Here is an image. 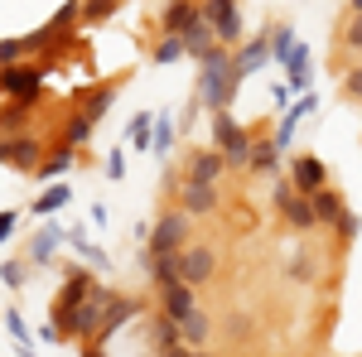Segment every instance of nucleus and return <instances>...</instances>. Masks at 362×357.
Listing matches in <instances>:
<instances>
[{
	"mask_svg": "<svg viewBox=\"0 0 362 357\" xmlns=\"http://www.w3.org/2000/svg\"><path fill=\"white\" fill-rule=\"evenodd\" d=\"M198 107L208 111H227L232 107V97H237V87H242V73H237V63H232V49L227 44H213L208 54L198 58Z\"/></svg>",
	"mask_w": 362,
	"mask_h": 357,
	"instance_id": "f257e3e1",
	"label": "nucleus"
},
{
	"mask_svg": "<svg viewBox=\"0 0 362 357\" xmlns=\"http://www.w3.org/2000/svg\"><path fill=\"white\" fill-rule=\"evenodd\" d=\"M213 150L227 160V169H247L251 160V131L242 121H232L227 111H213Z\"/></svg>",
	"mask_w": 362,
	"mask_h": 357,
	"instance_id": "f03ea898",
	"label": "nucleus"
},
{
	"mask_svg": "<svg viewBox=\"0 0 362 357\" xmlns=\"http://www.w3.org/2000/svg\"><path fill=\"white\" fill-rule=\"evenodd\" d=\"M189 232H194V218L174 203L155 218V232H150V256H179L189 247Z\"/></svg>",
	"mask_w": 362,
	"mask_h": 357,
	"instance_id": "7ed1b4c3",
	"label": "nucleus"
},
{
	"mask_svg": "<svg viewBox=\"0 0 362 357\" xmlns=\"http://www.w3.org/2000/svg\"><path fill=\"white\" fill-rule=\"evenodd\" d=\"M44 68L39 63H5L0 68V97H15V102H39V92H44Z\"/></svg>",
	"mask_w": 362,
	"mask_h": 357,
	"instance_id": "20e7f679",
	"label": "nucleus"
},
{
	"mask_svg": "<svg viewBox=\"0 0 362 357\" xmlns=\"http://www.w3.org/2000/svg\"><path fill=\"white\" fill-rule=\"evenodd\" d=\"M112 300H116V295L107 290V285H92L87 300L73 309V319L63 324V338H83V343H87V338L97 333V324H102V314H107V304H112Z\"/></svg>",
	"mask_w": 362,
	"mask_h": 357,
	"instance_id": "39448f33",
	"label": "nucleus"
},
{
	"mask_svg": "<svg viewBox=\"0 0 362 357\" xmlns=\"http://www.w3.org/2000/svg\"><path fill=\"white\" fill-rule=\"evenodd\" d=\"M203 10V20L213 25V34H218V44H227V49H237L247 34H242V10H237V0H203L198 5Z\"/></svg>",
	"mask_w": 362,
	"mask_h": 357,
	"instance_id": "423d86ee",
	"label": "nucleus"
},
{
	"mask_svg": "<svg viewBox=\"0 0 362 357\" xmlns=\"http://www.w3.org/2000/svg\"><path fill=\"white\" fill-rule=\"evenodd\" d=\"M174 271H179L184 285L203 290V285L218 275V251H213V247H184L179 256H174Z\"/></svg>",
	"mask_w": 362,
	"mask_h": 357,
	"instance_id": "0eeeda50",
	"label": "nucleus"
},
{
	"mask_svg": "<svg viewBox=\"0 0 362 357\" xmlns=\"http://www.w3.org/2000/svg\"><path fill=\"white\" fill-rule=\"evenodd\" d=\"M174 198H179V208H184L189 218H208V213H218V203H223L218 184H194V179H179Z\"/></svg>",
	"mask_w": 362,
	"mask_h": 357,
	"instance_id": "6e6552de",
	"label": "nucleus"
},
{
	"mask_svg": "<svg viewBox=\"0 0 362 357\" xmlns=\"http://www.w3.org/2000/svg\"><path fill=\"white\" fill-rule=\"evenodd\" d=\"M39 160H44V145H39V136H34V131L5 136V165H10V169L34 174V169H39Z\"/></svg>",
	"mask_w": 362,
	"mask_h": 357,
	"instance_id": "1a4fd4ad",
	"label": "nucleus"
},
{
	"mask_svg": "<svg viewBox=\"0 0 362 357\" xmlns=\"http://www.w3.org/2000/svg\"><path fill=\"white\" fill-rule=\"evenodd\" d=\"M194 309H198V290H194V285H184V280H169V285H160V314H165V319L184 324Z\"/></svg>",
	"mask_w": 362,
	"mask_h": 357,
	"instance_id": "9d476101",
	"label": "nucleus"
},
{
	"mask_svg": "<svg viewBox=\"0 0 362 357\" xmlns=\"http://www.w3.org/2000/svg\"><path fill=\"white\" fill-rule=\"evenodd\" d=\"M290 184L300 193H314V189L329 184V169H324L319 155H295V160H290Z\"/></svg>",
	"mask_w": 362,
	"mask_h": 357,
	"instance_id": "9b49d317",
	"label": "nucleus"
},
{
	"mask_svg": "<svg viewBox=\"0 0 362 357\" xmlns=\"http://www.w3.org/2000/svg\"><path fill=\"white\" fill-rule=\"evenodd\" d=\"M136 314H140V304H136V300H112V304H107V314H102V324H97V333H92L87 343L107 348V338H112V333L121 329V324H131Z\"/></svg>",
	"mask_w": 362,
	"mask_h": 357,
	"instance_id": "f8f14e48",
	"label": "nucleus"
},
{
	"mask_svg": "<svg viewBox=\"0 0 362 357\" xmlns=\"http://www.w3.org/2000/svg\"><path fill=\"white\" fill-rule=\"evenodd\" d=\"M223 174H227V160L218 150H194L189 165H184V179H194V184H218Z\"/></svg>",
	"mask_w": 362,
	"mask_h": 357,
	"instance_id": "ddd939ff",
	"label": "nucleus"
},
{
	"mask_svg": "<svg viewBox=\"0 0 362 357\" xmlns=\"http://www.w3.org/2000/svg\"><path fill=\"white\" fill-rule=\"evenodd\" d=\"M232 63H237V73H242V78H247V73H256V68H266V63H271V39H266V34L242 39V44L232 49Z\"/></svg>",
	"mask_w": 362,
	"mask_h": 357,
	"instance_id": "4468645a",
	"label": "nucleus"
},
{
	"mask_svg": "<svg viewBox=\"0 0 362 357\" xmlns=\"http://www.w3.org/2000/svg\"><path fill=\"white\" fill-rule=\"evenodd\" d=\"M179 39H184V58H194V63H198L203 54H208L213 44H218V34H213V25L203 20V10H198L194 20L184 25V34H179Z\"/></svg>",
	"mask_w": 362,
	"mask_h": 357,
	"instance_id": "2eb2a0df",
	"label": "nucleus"
},
{
	"mask_svg": "<svg viewBox=\"0 0 362 357\" xmlns=\"http://www.w3.org/2000/svg\"><path fill=\"white\" fill-rule=\"evenodd\" d=\"M116 92H121V78H116V83H97V87H78V107H83L92 121H102V116L112 111Z\"/></svg>",
	"mask_w": 362,
	"mask_h": 357,
	"instance_id": "dca6fc26",
	"label": "nucleus"
},
{
	"mask_svg": "<svg viewBox=\"0 0 362 357\" xmlns=\"http://www.w3.org/2000/svg\"><path fill=\"white\" fill-rule=\"evenodd\" d=\"M314 107H319V97H314V92H305L300 102H290V107H285V121H280V131H276V145H280V150L295 140V126H300V121H305Z\"/></svg>",
	"mask_w": 362,
	"mask_h": 357,
	"instance_id": "f3484780",
	"label": "nucleus"
},
{
	"mask_svg": "<svg viewBox=\"0 0 362 357\" xmlns=\"http://www.w3.org/2000/svg\"><path fill=\"white\" fill-rule=\"evenodd\" d=\"M29 116H34V102L5 97V107H0V136H20V131H29Z\"/></svg>",
	"mask_w": 362,
	"mask_h": 357,
	"instance_id": "a211bd4d",
	"label": "nucleus"
},
{
	"mask_svg": "<svg viewBox=\"0 0 362 357\" xmlns=\"http://www.w3.org/2000/svg\"><path fill=\"white\" fill-rule=\"evenodd\" d=\"M73 160H78V150H73L68 140H58L54 150L39 160V169H34V174H39V179H58V174H68V169H73Z\"/></svg>",
	"mask_w": 362,
	"mask_h": 357,
	"instance_id": "6ab92c4d",
	"label": "nucleus"
},
{
	"mask_svg": "<svg viewBox=\"0 0 362 357\" xmlns=\"http://www.w3.org/2000/svg\"><path fill=\"white\" fill-rule=\"evenodd\" d=\"M198 15V0H169L160 10V34H184V25Z\"/></svg>",
	"mask_w": 362,
	"mask_h": 357,
	"instance_id": "aec40b11",
	"label": "nucleus"
},
{
	"mask_svg": "<svg viewBox=\"0 0 362 357\" xmlns=\"http://www.w3.org/2000/svg\"><path fill=\"white\" fill-rule=\"evenodd\" d=\"M92 126H97V121L78 107V111H68V116H63V136H58V140H68L73 150H83L87 140H92Z\"/></svg>",
	"mask_w": 362,
	"mask_h": 357,
	"instance_id": "412c9836",
	"label": "nucleus"
},
{
	"mask_svg": "<svg viewBox=\"0 0 362 357\" xmlns=\"http://www.w3.org/2000/svg\"><path fill=\"white\" fill-rule=\"evenodd\" d=\"M309 203H314V222H319V227H334L338 213H343V198H338V193L329 189V184L309 193Z\"/></svg>",
	"mask_w": 362,
	"mask_h": 357,
	"instance_id": "4be33fe9",
	"label": "nucleus"
},
{
	"mask_svg": "<svg viewBox=\"0 0 362 357\" xmlns=\"http://www.w3.org/2000/svg\"><path fill=\"white\" fill-rule=\"evenodd\" d=\"M68 198H73V189H68V184H49V189L29 203V213H34V218H54L58 208H68Z\"/></svg>",
	"mask_w": 362,
	"mask_h": 357,
	"instance_id": "5701e85b",
	"label": "nucleus"
},
{
	"mask_svg": "<svg viewBox=\"0 0 362 357\" xmlns=\"http://www.w3.org/2000/svg\"><path fill=\"white\" fill-rule=\"evenodd\" d=\"M247 169H251V174H276V169H280V145H276V140H251Z\"/></svg>",
	"mask_w": 362,
	"mask_h": 357,
	"instance_id": "b1692460",
	"label": "nucleus"
},
{
	"mask_svg": "<svg viewBox=\"0 0 362 357\" xmlns=\"http://www.w3.org/2000/svg\"><path fill=\"white\" fill-rule=\"evenodd\" d=\"M208 333H213V324H208V314H203V304H198L194 314L179 324V338H184V348H208Z\"/></svg>",
	"mask_w": 362,
	"mask_h": 357,
	"instance_id": "393cba45",
	"label": "nucleus"
},
{
	"mask_svg": "<svg viewBox=\"0 0 362 357\" xmlns=\"http://www.w3.org/2000/svg\"><path fill=\"white\" fill-rule=\"evenodd\" d=\"M280 68H285V78H290V92H305V87H309V49H305V44H295L290 58H285Z\"/></svg>",
	"mask_w": 362,
	"mask_h": 357,
	"instance_id": "a878e982",
	"label": "nucleus"
},
{
	"mask_svg": "<svg viewBox=\"0 0 362 357\" xmlns=\"http://www.w3.org/2000/svg\"><path fill=\"white\" fill-rule=\"evenodd\" d=\"M58 247H63V227H39V237H34L29 256H34L39 266H54V251Z\"/></svg>",
	"mask_w": 362,
	"mask_h": 357,
	"instance_id": "bb28decb",
	"label": "nucleus"
},
{
	"mask_svg": "<svg viewBox=\"0 0 362 357\" xmlns=\"http://www.w3.org/2000/svg\"><path fill=\"white\" fill-rule=\"evenodd\" d=\"M63 242L78 251V256H83L92 271H102V266H107V251L97 247V242H87V232H83V227H78V232H63Z\"/></svg>",
	"mask_w": 362,
	"mask_h": 357,
	"instance_id": "cd10ccee",
	"label": "nucleus"
},
{
	"mask_svg": "<svg viewBox=\"0 0 362 357\" xmlns=\"http://www.w3.org/2000/svg\"><path fill=\"white\" fill-rule=\"evenodd\" d=\"M155 348H160V357L174 353V348H184V338H179V324H174V319H165V314L155 319Z\"/></svg>",
	"mask_w": 362,
	"mask_h": 357,
	"instance_id": "c85d7f7f",
	"label": "nucleus"
},
{
	"mask_svg": "<svg viewBox=\"0 0 362 357\" xmlns=\"http://www.w3.org/2000/svg\"><path fill=\"white\" fill-rule=\"evenodd\" d=\"M116 10H121V0H83L78 20H83V25H102V20H112Z\"/></svg>",
	"mask_w": 362,
	"mask_h": 357,
	"instance_id": "c756f323",
	"label": "nucleus"
},
{
	"mask_svg": "<svg viewBox=\"0 0 362 357\" xmlns=\"http://www.w3.org/2000/svg\"><path fill=\"white\" fill-rule=\"evenodd\" d=\"M174 150V121L155 116V131H150V155H169Z\"/></svg>",
	"mask_w": 362,
	"mask_h": 357,
	"instance_id": "7c9ffc66",
	"label": "nucleus"
},
{
	"mask_svg": "<svg viewBox=\"0 0 362 357\" xmlns=\"http://www.w3.org/2000/svg\"><path fill=\"white\" fill-rule=\"evenodd\" d=\"M266 39H271V58H276V63H285V58H290V49L300 44V39H295V29H285V25L266 29Z\"/></svg>",
	"mask_w": 362,
	"mask_h": 357,
	"instance_id": "2f4dec72",
	"label": "nucleus"
},
{
	"mask_svg": "<svg viewBox=\"0 0 362 357\" xmlns=\"http://www.w3.org/2000/svg\"><path fill=\"white\" fill-rule=\"evenodd\" d=\"M184 58V39L179 34H160V44H155V63H179Z\"/></svg>",
	"mask_w": 362,
	"mask_h": 357,
	"instance_id": "473e14b6",
	"label": "nucleus"
},
{
	"mask_svg": "<svg viewBox=\"0 0 362 357\" xmlns=\"http://www.w3.org/2000/svg\"><path fill=\"white\" fill-rule=\"evenodd\" d=\"M145 271H150V280H155V290H160V285H169V280H179L174 256H150V266H145Z\"/></svg>",
	"mask_w": 362,
	"mask_h": 357,
	"instance_id": "72a5a7b5",
	"label": "nucleus"
},
{
	"mask_svg": "<svg viewBox=\"0 0 362 357\" xmlns=\"http://www.w3.org/2000/svg\"><path fill=\"white\" fill-rule=\"evenodd\" d=\"M150 126H155V111H140L136 121H131V145L136 150H150Z\"/></svg>",
	"mask_w": 362,
	"mask_h": 357,
	"instance_id": "f704fd0d",
	"label": "nucleus"
},
{
	"mask_svg": "<svg viewBox=\"0 0 362 357\" xmlns=\"http://www.w3.org/2000/svg\"><path fill=\"white\" fill-rule=\"evenodd\" d=\"M0 280H5L10 290H25V280H29V261H5V266H0Z\"/></svg>",
	"mask_w": 362,
	"mask_h": 357,
	"instance_id": "c9c22d12",
	"label": "nucleus"
},
{
	"mask_svg": "<svg viewBox=\"0 0 362 357\" xmlns=\"http://www.w3.org/2000/svg\"><path fill=\"white\" fill-rule=\"evenodd\" d=\"M5 329L15 333V348H25V343H34V333L25 329V319H20V314H15V309H5Z\"/></svg>",
	"mask_w": 362,
	"mask_h": 357,
	"instance_id": "e433bc0d",
	"label": "nucleus"
},
{
	"mask_svg": "<svg viewBox=\"0 0 362 357\" xmlns=\"http://www.w3.org/2000/svg\"><path fill=\"white\" fill-rule=\"evenodd\" d=\"M334 237H338V242H353V237H358V213H348V208H343L338 222H334Z\"/></svg>",
	"mask_w": 362,
	"mask_h": 357,
	"instance_id": "4c0bfd02",
	"label": "nucleus"
},
{
	"mask_svg": "<svg viewBox=\"0 0 362 357\" xmlns=\"http://www.w3.org/2000/svg\"><path fill=\"white\" fill-rule=\"evenodd\" d=\"M20 58H29L25 39H0V68H5V63H20Z\"/></svg>",
	"mask_w": 362,
	"mask_h": 357,
	"instance_id": "58836bf2",
	"label": "nucleus"
},
{
	"mask_svg": "<svg viewBox=\"0 0 362 357\" xmlns=\"http://www.w3.org/2000/svg\"><path fill=\"white\" fill-rule=\"evenodd\" d=\"M290 280H314V266H309V256H290Z\"/></svg>",
	"mask_w": 362,
	"mask_h": 357,
	"instance_id": "ea45409f",
	"label": "nucleus"
},
{
	"mask_svg": "<svg viewBox=\"0 0 362 357\" xmlns=\"http://www.w3.org/2000/svg\"><path fill=\"white\" fill-rule=\"evenodd\" d=\"M343 97H353V102H362V68H353V73L343 78Z\"/></svg>",
	"mask_w": 362,
	"mask_h": 357,
	"instance_id": "a19ab883",
	"label": "nucleus"
},
{
	"mask_svg": "<svg viewBox=\"0 0 362 357\" xmlns=\"http://www.w3.org/2000/svg\"><path fill=\"white\" fill-rule=\"evenodd\" d=\"M15 222H20V208H5V213H0V242L15 237Z\"/></svg>",
	"mask_w": 362,
	"mask_h": 357,
	"instance_id": "79ce46f5",
	"label": "nucleus"
},
{
	"mask_svg": "<svg viewBox=\"0 0 362 357\" xmlns=\"http://www.w3.org/2000/svg\"><path fill=\"white\" fill-rule=\"evenodd\" d=\"M107 174H112L116 184L126 179V155H121V150H112V155H107Z\"/></svg>",
	"mask_w": 362,
	"mask_h": 357,
	"instance_id": "37998d69",
	"label": "nucleus"
},
{
	"mask_svg": "<svg viewBox=\"0 0 362 357\" xmlns=\"http://www.w3.org/2000/svg\"><path fill=\"white\" fill-rule=\"evenodd\" d=\"M348 49L362 54V15H353V25H348Z\"/></svg>",
	"mask_w": 362,
	"mask_h": 357,
	"instance_id": "c03bdc74",
	"label": "nucleus"
},
{
	"mask_svg": "<svg viewBox=\"0 0 362 357\" xmlns=\"http://www.w3.org/2000/svg\"><path fill=\"white\" fill-rule=\"evenodd\" d=\"M39 343H63V329H58L54 319H49V324H44V329H39Z\"/></svg>",
	"mask_w": 362,
	"mask_h": 357,
	"instance_id": "a18cd8bd",
	"label": "nucleus"
},
{
	"mask_svg": "<svg viewBox=\"0 0 362 357\" xmlns=\"http://www.w3.org/2000/svg\"><path fill=\"white\" fill-rule=\"evenodd\" d=\"M271 97H276L280 107H290V83H276V87H271Z\"/></svg>",
	"mask_w": 362,
	"mask_h": 357,
	"instance_id": "49530a36",
	"label": "nucleus"
},
{
	"mask_svg": "<svg viewBox=\"0 0 362 357\" xmlns=\"http://www.w3.org/2000/svg\"><path fill=\"white\" fill-rule=\"evenodd\" d=\"M78 357H107V353H102L97 343H87V348H83V353H78Z\"/></svg>",
	"mask_w": 362,
	"mask_h": 357,
	"instance_id": "de8ad7c7",
	"label": "nucleus"
},
{
	"mask_svg": "<svg viewBox=\"0 0 362 357\" xmlns=\"http://www.w3.org/2000/svg\"><path fill=\"white\" fill-rule=\"evenodd\" d=\"M194 353V348H174V353H165V357H189Z\"/></svg>",
	"mask_w": 362,
	"mask_h": 357,
	"instance_id": "09e8293b",
	"label": "nucleus"
},
{
	"mask_svg": "<svg viewBox=\"0 0 362 357\" xmlns=\"http://www.w3.org/2000/svg\"><path fill=\"white\" fill-rule=\"evenodd\" d=\"M353 15H362V0H353Z\"/></svg>",
	"mask_w": 362,
	"mask_h": 357,
	"instance_id": "8fccbe9b",
	"label": "nucleus"
}]
</instances>
